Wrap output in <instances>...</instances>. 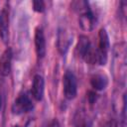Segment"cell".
Listing matches in <instances>:
<instances>
[{
	"instance_id": "52a82bcc",
	"label": "cell",
	"mask_w": 127,
	"mask_h": 127,
	"mask_svg": "<svg viewBox=\"0 0 127 127\" xmlns=\"http://www.w3.org/2000/svg\"><path fill=\"white\" fill-rule=\"evenodd\" d=\"M12 58H13V53L11 48H7L1 58H0V74L2 76H7L9 75L11 71V65H12Z\"/></svg>"
},
{
	"instance_id": "30bf717a",
	"label": "cell",
	"mask_w": 127,
	"mask_h": 127,
	"mask_svg": "<svg viewBox=\"0 0 127 127\" xmlns=\"http://www.w3.org/2000/svg\"><path fill=\"white\" fill-rule=\"evenodd\" d=\"M70 43H71L70 36L64 29H60L58 34V49L62 55H64L66 53Z\"/></svg>"
},
{
	"instance_id": "8fae6325",
	"label": "cell",
	"mask_w": 127,
	"mask_h": 127,
	"mask_svg": "<svg viewBox=\"0 0 127 127\" xmlns=\"http://www.w3.org/2000/svg\"><path fill=\"white\" fill-rule=\"evenodd\" d=\"M108 79L107 76L103 73H95L90 78V84L95 90H103L107 86Z\"/></svg>"
},
{
	"instance_id": "5b68a950",
	"label": "cell",
	"mask_w": 127,
	"mask_h": 127,
	"mask_svg": "<svg viewBox=\"0 0 127 127\" xmlns=\"http://www.w3.org/2000/svg\"><path fill=\"white\" fill-rule=\"evenodd\" d=\"M9 3H5L0 12V37L4 44L9 40Z\"/></svg>"
},
{
	"instance_id": "9a60e30c",
	"label": "cell",
	"mask_w": 127,
	"mask_h": 127,
	"mask_svg": "<svg viewBox=\"0 0 127 127\" xmlns=\"http://www.w3.org/2000/svg\"><path fill=\"white\" fill-rule=\"evenodd\" d=\"M1 107H2V97H1V94H0V110H1Z\"/></svg>"
},
{
	"instance_id": "ba28073f",
	"label": "cell",
	"mask_w": 127,
	"mask_h": 127,
	"mask_svg": "<svg viewBox=\"0 0 127 127\" xmlns=\"http://www.w3.org/2000/svg\"><path fill=\"white\" fill-rule=\"evenodd\" d=\"M44 90H45L44 77L40 74H36L33 78V83H32V88H31L32 96L37 101H41L44 96Z\"/></svg>"
},
{
	"instance_id": "4fadbf2b",
	"label": "cell",
	"mask_w": 127,
	"mask_h": 127,
	"mask_svg": "<svg viewBox=\"0 0 127 127\" xmlns=\"http://www.w3.org/2000/svg\"><path fill=\"white\" fill-rule=\"evenodd\" d=\"M87 94H88V95H87L88 101H89L90 104H92V103L95 101V99H96V93H95L94 91H88Z\"/></svg>"
},
{
	"instance_id": "277c9868",
	"label": "cell",
	"mask_w": 127,
	"mask_h": 127,
	"mask_svg": "<svg viewBox=\"0 0 127 127\" xmlns=\"http://www.w3.org/2000/svg\"><path fill=\"white\" fill-rule=\"evenodd\" d=\"M33 109V102L27 93H21L15 99L12 104V113L15 115H21L27 113Z\"/></svg>"
},
{
	"instance_id": "7c38bea8",
	"label": "cell",
	"mask_w": 127,
	"mask_h": 127,
	"mask_svg": "<svg viewBox=\"0 0 127 127\" xmlns=\"http://www.w3.org/2000/svg\"><path fill=\"white\" fill-rule=\"evenodd\" d=\"M33 9L36 12H39V13L44 12V10H45V2L42 1V0L33 1Z\"/></svg>"
},
{
	"instance_id": "2e32d148",
	"label": "cell",
	"mask_w": 127,
	"mask_h": 127,
	"mask_svg": "<svg viewBox=\"0 0 127 127\" xmlns=\"http://www.w3.org/2000/svg\"><path fill=\"white\" fill-rule=\"evenodd\" d=\"M14 127H19V126H14Z\"/></svg>"
},
{
	"instance_id": "3957f363",
	"label": "cell",
	"mask_w": 127,
	"mask_h": 127,
	"mask_svg": "<svg viewBox=\"0 0 127 127\" xmlns=\"http://www.w3.org/2000/svg\"><path fill=\"white\" fill-rule=\"evenodd\" d=\"M63 86H64V95L66 99H73L76 96L77 92V83L76 77L72 71L66 70L63 77Z\"/></svg>"
},
{
	"instance_id": "9c48e42d",
	"label": "cell",
	"mask_w": 127,
	"mask_h": 127,
	"mask_svg": "<svg viewBox=\"0 0 127 127\" xmlns=\"http://www.w3.org/2000/svg\"><path fill=\"white\" fill-rule=\"evenodd\" d=\"M35 47L39 59H43L46 55V38L42 28L38 27L35 30Z\"/></svg>"
},
{
	"instance_id": "6da1fadb",
	"label": "cell",
	"mask_w": 127,
	"mask_h": 127,
	"mask_svg": "<svg viewBox=\"0 0 127 127\" xmlns=\"http://www.w3.org/2000/svg\"><path fill=\"white\" fill-rule=\"evenodd\" d=\"M75 51H76L77 56L80 59L84 60L87 64H96L95 49L90 44V41H89L88 37H86L84 35L79 36Z\"/></svg>"
},
{
	"instance_id": "7a4b0ae2",
	"label": "cell",
	"mask_w": 127,
	"mask_h": 127,
	"mask_svg": "<svg viewBox=\"0 0 127 127\" xmlns=\"http://www.w3.org/2000/svg\"><path fill=\"white\" fill-rule=\"evenodd\" d=\"M109 38L104 28H101L98 33V47L96 49V64L104 65L107 62V55L109 50Z\"/></svg>"
},
{
	"instance_id": "8992f818",
	"label": "cell",
	"mask_w": 127,
	"mask_h": 127,
	"mask_svg": "<svg viewBox=\"0 0 127 127\" xmlns=\"http://www.w3.org/2000/svg\"><path fill=\"white\" fill-rule=\"evenodd\" d=\"M79 26L84 31H91L96 24V17L92 13L91 9H88L79 14L78 18Z\"/></svg>"
},
{
	"instance_id": "5bb4252c",
	"label": "cell",
	"mask_w": 127,
	"mask_h": 127,
	"mask_svg": "<svg viewBox=\"0 0 127 127\" xmlns=\"http://www.w3.org/2000/svg\"><path fill=\"white\" fill-rule=\"evenodd\" d=\"M50 127H61V126H60V124H59V122H58L57 120H54V121L51 123Z\"/></svg>"
}]
</instances>
